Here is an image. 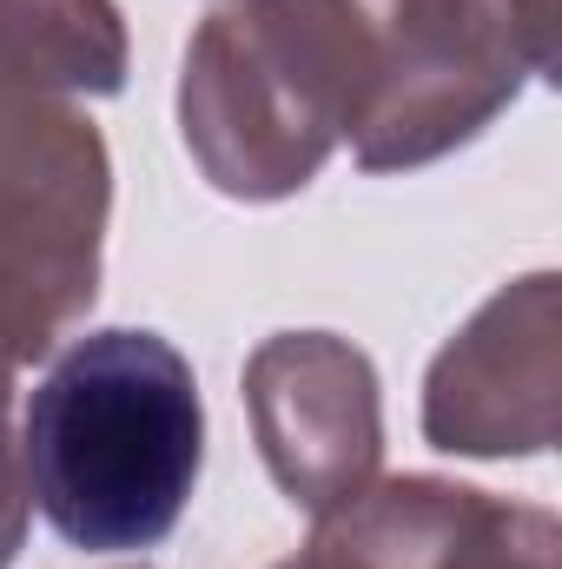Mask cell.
I'll return each instance as SVG.
<instances>
[{
    "label": "cell",
    "mask_w": 562,
    "mask_h": 569,
    "mask_svg": "<svg viewBox=\"0 0 562 569\" xmlns=\"http://www.w3.org/2000/svg\"><path fill=\"white\" fill-rule=\"evenodd\" d=\"M205 463L199 378L159 331H87L33 385L20 470L60 543L93 557L152 550L179 530Z\"/></svg>",
    "instance_id": "obj_1"
},
{
    "label": "cell",
    "mask_w": 562,
    "mask_h": 569,
    "mask_svg": "<svg viewBox=\"0 0 562 569\" xmlns=\"http://www.w3.org/2000/svg\"><path fill=\"white\" fill-rule=\"evenodd\" d=\"M371 73V0H239L185 47L179 127L225 199H284L364 120Z\"/></svg>",
    "instance_id": "obj_2"
},
{
    "label": "cell",
    "mask_w": 562,
    "mask_h": 569,
    "mask_svg": "<svg viewBox=\"0 0 562 569\" xmlns=\"http://www.w3.org/2000/svg\"><path fill=\"white\" fill-rule=\"evenodd\" d=\"M378 73L351 152L364 172L430 166L476 140L523 80H550L503 0H378Z\"/></svg>",
    "instance_id": "obj_3"
},
{
    "label": "cell",
    "mask_w": 562,
    "mask_h": 569,
    "mask_svg": "<svg viewBox=\"0 0 562 569\" xmlns=\"http://www.w3.org/2000/svg\"><path fill=\"white\" fill-rule=\"evenodd\" d=\"M107 179V146L73 100L0 73V259L40 279L73 318L100 291Z\"/></svg>",
    "instance_id": "obj_4"
},
{
    "label": "cell",
    "mask_w": 562,
    "mask_h": 569,
    "mask_svg": "<svg viewBox=\"0 0 562 569\" xmlns=\"http://www.w3.org/2000/svg\"><path fill=\"white\" fill-rule=\"evenodd\" d=\"M245 405L265 470L304 517L351 510L384 457L378 371L358 345L331 331H279L245 365Z\"/></svg>",
    "instance_id": "obj_5"
},
{
    "label": "cell",
    "mask_w": 562,
    "mask_h": 569,
    "mask_svg": "<svg viewBox=\"0 0 562 569\" xmlns=\"http://www.w3.org/2000/svg\"><path fill=\"white\" fill-rule=\"evenodd\" d=\"M556 272L496 291L430 365L423 437L463 457H536L556 443Z\"/></svg>",
    "instance_id": "obj_6"
},
{
    "label": "cell",
    "mask_w": 562,
    "mask_h": 569,
    "mask_svg": "<svg viewBox=\"0 0 562 569\" xmlns=\"http://www.w3.org/2000/svg\"><path fill=\"white\" fill-rule=\"evenodd\" d=\"M0 73L60 100L127 87V27L113 0H0Z\"/></svg>",
    "instance_id": "obj_7"
},
{
    "label": "cell",
    "mask_w": 562,
    "mask_h": 569,
    "mask_svg": "<svg viewBox=\"0 0 562 569\" xmlns=\"http://www.w3.org/2000/svg\"><path fill=\"white\" fill-rule=\"evenodd\" d=\"M562 530L550 510L530 503H496L483 490H470L463 517L450 523V537L430 550L423 569H562Z\"/></svg>",
    "instance_id": "obj_8"
},
{
    "label": "cell",
    "mask_w": 562,
    "mask_h": 569,
    "mask_svg": "<svg viewBox=\"0 0 562 569\" xmlns=\"http://www.w3.org/2000/svg\"><path fill=\"white\" fill-rule=\"evenodd\" d=\"M60 325H73V311H67L40 279H27L20 266L0 259V450H13V430H7L13 378H20V365H33V358L53 345Z\"/></svg>",
    "instance_id": "obj_9"
},
{
    "label": "cell",
    "mask_w": 562,
    "mask_h": 569,
    "mask_svg": "<svg viewBox=\"0 0 562 569\" xmlns=\"http://www.w3.org/2000/svg\"><path fill=\"white\" fill-rule=\"evenodd\" d=\"M503 13L516 20V33L530 40V53L543 67H556V0H503Z\"/></svg>",
    "instance_id": "obj_10"
},
{
    "label": "cell",
    "mask_w": 562,
    "mask_h": 569,
    "mask_svg": "<svg viewBox=\"0 0 562 569\" xmlns=\"http://www.w3.org/2000/svg\"><path fill=\"white\" fill-rule=\"evenodd\" d=\"M279 569H358V563H351V557H344L338 543H324V537H318V543H311L304 557H291V563H279Z\"/></svg>",
    "instance_id": "obj_11"
}]
</instances>
